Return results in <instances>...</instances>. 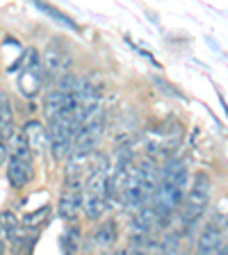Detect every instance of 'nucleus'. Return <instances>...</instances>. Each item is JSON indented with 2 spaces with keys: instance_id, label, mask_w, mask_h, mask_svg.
Segmentation results:
<instances>
[{
  "instance_id": "obj_1",
  "label": "nucleus",
  "mask_w": 228,
  "mask_h": 255,
  "mask_svg": "<svg viewBox=\"0 0 228 255\" xmlns=\"http://www.w3.org/2000/svg\"><path fill=\"white\" fill-rule=\"evenodd\" d=\"M32 150L27 146L23 132H14L9 139V162H7V182L11 189L21 191L27 187V182L34 178V162Z\"/></svg>"
},
{
  "instance_id": "obj_2",
  "label": "nucleus",
  "mask_w": 228,
  "mask_h": 255,
  "mask_svg": "<svg viewBox=\"0 0 228 255\" xmlns=\"http://www.w3.org/2000/svg\"><path fill=\"white\" fill-rule=\"evenodd\" d=\"M210 194H213V180L206 171H197L194 180H192V189L187 191L185 201H183V223L187 228L194 226L199 219L206 214L208 205H210Z\"/></svg>"
},
{
  "instance_id": "obj_3",
  "label": "nucleus",
  "mask_w": 228,
  "mask_h": 255,
  "mask_svg": "<svg viewBox=\"0 0 228 255\" xmlns=\"http://www.w3.org/2000/svg\"><path fill=\"white\" fill-rule=\"evenodd\" d=\"M41 66H43V75H50V78H59V75H64L71 66L69 50H66L57 39L50 41L41 53Z\"/></svg>"
},
{
  "instance_id": "obj_4",
  "label": "nucleus",
  "mask_w": 228,
  "mask_h": 255,
  "mask_svg": "<svg viewBox=\"0 0 228 255\" xmlns=\"http://www.w3.org/2000/svg\"><path fill=\"white\" fill-rule=\"evenodd\" d=\"M23 137H25L27 146H30L32 155L34 157H41L43 150H46V143H48V128H43L41 121H25V126H23Z\"/></svg>"
},
{
  "instance_id": "obj_5",
  "label": "nucleus",
  "mask_w": 228,
  "mask_h": 255,
  "mask_svg": "<svg viewBox=\"0 0 228 255\" xmlns=\"http://www.w3.org/2000/svg\"><path fill=\"white\" fill-rule=\"evenodd\" d=\"M224 233H226V230H224L222 226H217V223L210 221L206 228L201 230V235H199L197 251L201 255L217 253V251H222L224 249Z\"/></svg>"
},
{
  "instance_id": "obj_6",
  "label": "nucleus",
  "mask_w": 228,
  "mask_h": 255,
  "mask_svg": "<svg viewBox=\"0 0 228 255\" xmlns=\"http://www.w3.org/2000/svg\"><path fill=\"white\" fill-rule=\"evenodd\" d=\"M57 214L64 221H75L82 214V191L80 189H62L59 196V205H57Z\"/></svg>"
},
{
  "instance_id": "obj_7",
  "label": "nucleus",
  "mask_w": 228,
  "mask_h": 255,
  "mask_svg": "<svg viewBox=\"0 0 228 255\" xmlns=\"http://www.w3.org/2000/svg\"><path fill=\"white\" fill-rule=\"evenodd\" d=\"M187 180H190V171L187 164L178 157H169L165 162V166L160 169V182H167V185H176L185 189Z\"/></svg>"
},
{
  "instance_id": "obj_8",
  "label": "nucleus",
  "mask_w": 228,
  "mask_h": 255,
  "mask_svg": "<svg viewBox=\"0 0 228 255\" xmlns=\"http://www.w3.org/2000/svg\"><path fill=\"white\" fill-rule=\"evenodd\" d=\"M107 201H110L107 196H98V194L82 191V214H85L89 221H98L107 210Z\"/></svg>"
},
{
  "instance_id": "obj_9",
  "label": "nucleus",
  "mask_w": 228,
  "mask_h": 255,
  "mask_svg": "<svg viewBox=\"0 0 228 255\" xmlns=\"http://www.w3.org/2000/svg\"><path fill=\"white\" fill-rule=\"evenodd\" d=\"M117 242H119V226L114 219L103 221L101 226L94 230V244L98 246V249H112Z\"/></svg>"
},
{
  "instance_id": "obj_10",
  "label": "nucleus",
  "mask_w": 228,
  "mask_h": 255,
  "mask_svg": "<svg viewBox=\"0 0 228 255\" xmlns=\"http://www.w3.org/2000/svg\"><path fill=\"white\" fill-rule=\"evenodd\" d=\"M0 132L5 139H11V134L16 132L14 126V110H11L9 96L0 91Z\"/></svg>"
},
{
  "instance_id": "obj_11",
  "label": "nucleus",
  "mask_w": 228,
  "mask_h": 255,
  "mask_svg": "<svg viewBox=\"0 0 228 255\" xmlns=\"http://www.w3.org/2000/svg\"><path fill=\"white\" fill-rule=\"evenodd\" d=\"M0 228L5 230V235L14 242V244H21L23 239H25V233H23V223H18V219L14 217L11 212H0Z\"/></svg>"
},
{
  "instance_id": "obj_12",
  "label": "nucleus",
  "mask_w": 228,
  "mask_h": 255,
  "mask_svg": "<svg viewBox=\"0 0 228 255\" xmlns=\"http://www.w3.org/2000/svg\"><path fill=\"white\" fill-rule=\"evenodd\" d=\"M34 2V7L37 9H41L43 14H48L53 21H57V23H62V25H66V27H71V30H78V23L71 18L69 14H64L62 9H57L55 5H50V2H43V0H32Z\"/></svg>"
},
{
  "instance_id": "obj_13",
  "label": "nucleus",
  "mask_w": 228,
  "mask_h": 255,
  "mask_svg": "<svg viewBox=\"0 0 228 255\" xmlns=\"http://www.w3.org/2000/svg\"><path fill=\"white\" fill-rule=\"evenodd\" d=\"M48 214H50V207L43 205V207H39V210H34V212L25 214V217L21 219V223L25 228H37V226H41V223L48 219Z\"/></svg>"
},
{
  "instance_id": "obj_14",
  "label": "nucleus",
  "mask_w": 228,
  "mask_h": 255,
  "mask_svg": "<svg viewBox=\"0 0 228 255\" xmlns=\"http://www.w3.org/2000/svg\"><path fill=\"white\" fill-rule=\"evenodd\" d=\"M178 239H181V235H162V244L158 249L162 253H174V251H178Z\"/></svg>"
},
{
  "instance_id": "obj_15",
  "label": "nucleus",
  "mask_w": 228,
  "mask_h": 255,
  "mask_svg": "<svg viewBox=\"0 0 228 255\" xmlns=\"http://www.w3.org/2000/svg\"><path fill=\"white\" fill-rule=\"evenodd\" d=\"M7 139L5 137H2V132H0V166H2V164H5V162H7V155H9V150H7Z\"/></svg>"
},
{
  "instance_id": "obj_16",
  "label": "nucleus",
  "mask_w": 228,
  "mask_h": 255,
  "mask_svg": "<svg viewBox=\"0 0 228 255\" xmlns=\"http://www.w3.org/2000/svg\"><path fill=\"white\" fill-rule=\"evenodd\" d=\"M222 251H224V253H228V242H226V246H224V249H222Z\"/></svg>"
}]
</instances>
